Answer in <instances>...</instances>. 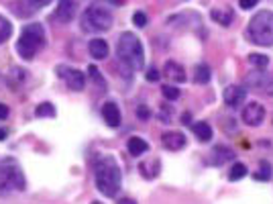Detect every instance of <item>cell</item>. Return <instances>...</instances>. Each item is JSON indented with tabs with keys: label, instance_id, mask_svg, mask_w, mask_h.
<instances>
[{
	"label": "cell",
	"instance_id": "cell-34",
	"mask_svg": "<svg viewBox=\"0 0 273 204\" xmlns=\"http://www.w3.org/2000/svg\"><path fill=\"white\" fill-rule=\"evenodd\" d=\"M33 6H45V4H49L51 0H29Z\"/></svg>",
	"mask_w": 273,
	"mask_h": 204
},
{
	"label": "cell",
	"instance_id": "cell-29",
	"mask_svg": "<svg viewBox=\"0 0 273 204\" xmlns=\"http://www.w3.org/2000/svg\"><path fill=\"white\" fill-rule=\"evenodd\" d=\"M136 117H139L141 121H149V119H151V110H149L145 104H141V106L136 108Z\"/></svg>",
	"mask_w": 273,
	"mask_h": 204
},
{
	"label": "cell",
	"instance_id": "cell-4",
	"mask_svg": "<svg viewBox=\"0 0 273 204\" xmlns=\"http://www.w3.org/2000/svg\"><path fill=\"white\" fill-rule=\"evenodd\" d=\"M249 39L255 45L261 47H269L273 45V12L271 10H261L257 12L251 22H249V31H247Z\"/></svg>",
	"mask_w": 273,
	"mask_h": 204
},
{
	"label": "cell",
	"instance_id": "cell-2",
	"mask_svg": "<svg viewBox=\"0 0 273 204\" xmlns=\"http://www.w3.org/2000/svg\"><path fill=\"white\" fill-rule=\"evenodd\" d=\"M117 55L121 65L129 67L131 72H139L145 65V53H143V45L139 41V37L133 33H123L119 37V45H117Z\"/></svg>",
	"mask_w": 273,
	"mask_h": 204
},
{
	"label": "cell",
	"instance_id": "cell-32",
	"mask_svg": "<svg viewBox=\"0 0 273 204\" xmlns=\"http://www.w3.org/2000/svg\"><path fill=\"white\" fill-rule=\"evenodd\" d=\"M257 2H259V0H239L241 8H247V10H249V8H253V6L257 4Z\"/></svg>",
	"mask_w": 273,
	"mask_h": 204
},
{
	"label": "cell",
	"instance_id": "cell-15",
	"mask_svg": "<svg viewBox=\"0 0 273 204\" xmlns=\"http://www.w3.org/2000/svg\"><path fill=\"white\" fill-rule=\"evenodd\" d=\"M102 117H104L106 125L112 127V129H117L121 125V110H119V106L115 102H106L102 106Z\"/></svg>",
	"mask_w": 273,
	"mask_h": 204
},
{
	"label": "cell",
	"instance_id": "cell-14",
	"mask_svg": "<svg viewBox=\"0 0 273 204\" xmlns=\"http://www.w3.org/2000/svg\"><path fill=\"white\" fill-rule=\"evenodd\" d=\"M233 14H235V12H233V8H231V6H226V4L214 6V8H212V12H210L212 20H214V22H218V25H222V27H229V25H231Z\"/></svg>",
	"mask_w": 273,
	"mask_h": 204
},
{
	"label": "cell",
	"instance_id": "cell-9",
	"mask_svg": "<svg viewBox=\"0 0 273 204\" xmlns=\"http://www.w3.org/2000/svg\"><path fill=\"white\" fill-rule=\"evenodd\" d=\"M59 74L63 76L65 84H67L72 90H84V86H86V76H84L80 70H65V67H59Z\"/></svg>",
	"mask_w": 273,
	"mask_h": 204
},
{
	"label": "cell",
	"instance_id": "cell-21",
	"mask_svg": "<svg viewBox=\"0 0 273 204\" xmlns=\"http://www.w3.org/2000/svg\"><path fill=\"white\" fill-rule=\"evenodd\" d=\"M255 180H259V182L271 180V164H267L265 160H261L259 162V170L255 172Z\"/></svg>",
	"mask_w": 273,
	"mask_h": 204
},
{
	"label": "cell",
	"instance_id": "cell-12",
	"mask_svg": "<svg viewBox=\"0 0 273 204\" xmlns=\"http://www.w3.org/2000/svg\"><path fill=\"white\" fill-rule=\"evenodd\" d=\"M74 16H76V2L74 0H59L57 10H55V18L59 22H70Z\"/></svg>",
	"mask_w": 273,
	"mask_h": 204
},
{
	"label": "cell",
	"instance_id": "cell-35",
	"mask_svg": "<svg viewBox=\"0 0 273 204\" xmlns=\"http://www.w3.org/2000/svg\"><path fill=\"white\" fill-rule=\"evenodd\" d=\"M4 137H6V131H4V129H0V139H4Z\"/></svg>",
	"mask_w": 273,
	"mask_h": 204
},
{
	"label": "cell",
	"instance_id": "cell-25",
	"mask_svg": "<svg viewBox=\"0 0 273 204\" xmlns=\"http://www.w3.org/2000/svg\"><path fill=\"white\" fill-rule=\"evenodd\" d=\"M161 94H163V96H165L167 100H177L181 92H179V90H177L175 86H171V84H165V86L161 88Z\"/></svg>",
	"mask_w": 273,
	"mask_h": 204
},
{
	"label": "cell",
	"instance_id": "cell-10",
	"mask_svg": "<svg viewBox=\"0 0 273 204\" xmlns=\"http://www.w3.org/2000/svg\"><path fill=\"white\" fill-rule=\"evenodd\" d=\"M245 96H247V90H245L243 86H229V88L224 90V102H226V106H231V108H237L239 104H243Z\"/></svg>",
	"mask_w": 273,
	"mask_h": 204
},
{
	"label": "cell",
	"instance_id": "cell-7",
	"mask_svg": "<svg viewBox=\"0 0 273 204\" xmlns=\"http://www.w3.org/2000/svg\"><path fill=\"white\" fill-rule=\"evenodd\" d=\"M247 86L253 88V90H261V92L273 96V76L263 74V70H257L255 74H249L247 76Z\"/></svg>",
	"mask_w": 273,
	"mask_h": 204
},
{
	"label": "cell",
	"instance_id": "cell-20",
	"mask_svg": "<svg viewBox=\"0 0 273 204\" xmlns=\"http://www.w3.org/2000/svg\"><path fill=\"white\" fill-rule=\"evenodd\" d=\"M192 131H194V135L200 139V141H210L212 139V127L208 125V123H194L192 125Z\"/></svg>",
	"mask_w": 273,
	"mask_h": 204
},
{
	"label": "cell",
	"instance_id": "cell-18",
	"mask_svg": "<svg viewBox=\"0 0 273 204\" xmlns=\"http://www.w3.org/2000/svg\"><path fill=\"white\" fill-rule=\"evenodd\" d=\"M210 160H212V164H224V162H229V160H235V151L233 149H229V147H214L212 149V155H210Z\"/></svg>",
	"mask_w": 273,
	"mask_h": 204
},
{
	"label": "cell",
	"instance_id": "cell-17",
	"mask_svg": "<svg viewBox=\"0 0 273 204\" xmlns=\"http://www.w3.org/2000/svg\"><path fill=\"white\" fill-rule=\"evenodd\" d=\"M88 49H90V55L94 59H104L108 57V43L104 39H92L88 43Z\"/></svg>",
	"mask_w": 273,
	"mask_h": 204
},
{
	"label": "cell",
	"instance_id": "cell-27",
	"mask_svg": "<svg viewBox=\"0 0 273 204\" xmlns=\"http://www.w3.org/2000/svg\"><path fill=\"white\" fill-rule=\"evenodd\" d=\"M10 33H12L10 22H8L4 16H0V43H4V41L10 37Z\"/></svg>",
	"mask_w": 273,
	"mask_h": 204
},
{
	"label": "cell",
	"instance_id": "cell-13",
	"mask_svg": "<svg viewBox=\"0 0 273 204\" xmlns=\"http://www.w3.org/2000/svg\"><path fill=\"white\" fill-rule=\"evenodd\" d=\"M139 172H141V176H143V178L153 180V178H157V176H159V172H161V162H159L157 157L143 160V162L139 164Z\"/></svg>",
	"mask_w": 273,
	"mask_h": 204
},
{
	"label": "cell",
	"instance_id": "cell-1",
	"mask_svg": "<svg viewBox=\"0 0 273 204\" xmlns=\"http://www.w3.org/2000/svg\"><path fill=\"white\" fill-rule=\"evenodd\" d=\"M94 174H96V188L106 198H115L123 182V174L115 157H98L94 164Z\"/></svg>",
	"mask_w": 273,
	"mask_h": 204
},
{
	"label": "cell",
	"instance_id": "cell-11",
	"mask_svg": "<svg viewBox=\"0 0 273 204\" xmlns=\"http://www.w3.org/2000/svg\"><path fill=\"white\" fill-rule=\"evenodd\" d=\"M161 141H163V145H165L169 151H179V149H181V147H186V143H188L186 135H184V133H177V131L163 133Z\"/></svg>",
	"mask_w": 273,
	"mask_h": 204
},
{
	"label": "cell",
	"instance_id": "cell-22",
	"mask_svg": "<svg viewBox=\"0 0 273 204\" xmlns=\"http://www.w3.org/2000/svg\"><path fill=\"white\" fill-rule=\"evenodd\" d=\"M194 78H196L198 84H208V82H210V67H208L206 63L196 65V70H194Z\"/></svg>",
	"mask_w": 273,
	"mask_h": 204
},
{
	"label": "cell",
	"instance_id": "cell-16",
	"mask_svg": "<svg viewBox=\"0 0 273 204\" xmlns=\"http://www.w3.org/2000/svg\"><path fill=\"white\" fill-rule=\"evenodd\" d=\"M163 74L165 78H169L171 82H186V70L177 63V61H165V67H163Z\"/></svg>",
	"mask_w": 273,
	"mask_h": 204
},
{
	"label": "cell",
	"instance_id": "cell-24",
	"mask_svg": "<svg viewBox=\"0 0 273 204\" xmlns=\"http://www.w3.org/2000/svg\"><path fill=\"white\" fill-rule=\"evenodd\" d=\"M35 115H37L39 119H43V117H49V119H53V117H55V106H53V104H49V102L37 104V108H35Z\"/></svg>",
	"mask_w": 273,
	"mask_h": 204
},
{
	"label": "cell",
	"instance_id": "cell-30",
	"mask_svg": "<svg viewBox=\"0 0 273 204\" xmlns=\"http://www.w3.org/2000/svg\"><path fill=\"white\" fill-rule=\"evenodd\" d=\"M133 22H135L136 27H145V25H147L145 12H135V14H133Z\"/></svg>",
	"mask_w": 273,
	"mask_h": 204
},
{
	"label": "cell",
	"instance_id": "cell-5",
	"mask_svg": "<svg viewBox=\"0 0 273 204\" xmlns=\"http://www.w3.org/2000/svg\"><path fill=\"white\" fill-rule=\"evenodd\" d=\"M45 45V31L41 25H27L22 29V35L18 39V45H16V51L22 59H33L35 53Z\"/></svg>",
	"mask_w": 273,
	"mask_h": 204
},
{
	"label": "cell",
	"instance_id": "cell-23",
	"mask_svg": "<svg viewBox=\"0 0 273 204\" xmlns=\"http://www.w3.org/2000/svg\"><path fill=\"white\" fill-rule=\"evenodd\" d=\"M249 61L257 70H267V65H269V57L267 55H261V53H251L249 55Z\"/></svg>",
	"mask_w": 273,
	"mask_h": 204
},
{
	"label": "cell",
	"instance_id": "cell-33",
	"mask_svg": "<svg viewBox=\"0 0 273 204\" xmlns=\"http://www.w3.org/2000/svg\"><path fill=\"white\" fill-rule=\"evenodd\" d=\"M10 115V110H8V106L6 104H0V119H6Z\"/></svg>",
	"mask_w": 273,
	"mask_h": 204
},
{
	"label": "cell",
	"instance_id": "cell-31",
	"mask_svg": "<svg viewBox=\"0 0 273 204\" xmlns=\"http://www.w3.org/2000/svg\"><path fill=\"white\" fill-rule=\"evenodd\" d=\"M147 80H149V82H159V72H157L155 67H151V70L147 72Z\"/></svg>",
	"mask_w": 273,
	"mask_h": 204
},
{
	"label": "cell",
	"instance_id": "cell-6",
	"mask_svg": "<svg viewBox=\"0 0 273 204\" xmlns=\"http://www.w3.org/2000/svg\"><path fill=\"white\" fill-rule=\"evenodd\" d=\"M22 188H25V176H22L20 166L10 157L0 162V190L12 192V190H22Z\"/></svg>",
	"mask_w": 273,
	"mask_h": 204
},
{
	"label": "cell",
	"instance_id": "cell-28",
	"mask_svg": "<svg viewBox=\"0 0 273 204\" xmlns=\"http://www.w3.org/2000/svg\"><path fill=\"white\" fill-rule=\"evenodd\" d=\"M88 72H90V74H92V76H94V78H92V80H94V82H96V84H98V86H100V88H106V84H104V82H102V76H100V74H98V70H96V67H94V65H90V67H88Z\"/></svg>",
	"mask_w": 273,
	"mask_h": 204
},
{
	"label": "cell",
	"instance_id": "cell-8",
	"mask_svg": "<svg viewBox=\"0 0 273 204\" xmlns=\"http://www.w3.org/2000/svg\"><path fill=\"white\" fill-rule=\"evenodd\" d=\"M263 119H265V108H263L259 102H251V104L245 106V110H243V121H245V125H249V127H259V125L263 123Z\"/></svg>",
	"mask_w": 273,
	"mask_h": 204
},
{
	"label": "cell",
	"instance_id": "cell-3",
	"mask_svg": "<svg viewBox=\"0 0 273 204\" xmlns=\"http://www.w3.org/2000/svg\"><path fill=\"white\" fill-rule=\"evenodd\" d=\"M80 22H82V29L86 33H102V31H108L110 29V25H112V12L102 2H94V4H90L84 10Z\"/></svg>",
	"mask_w": 273,
	"mask_h": 204
},
{
	"label": "cell",
	"instance_id": "cell-26",
	"mask_svg": "<svg viewBox=\"0 0 273 204\" xmlns=\"http://www.w3.org/2000/svg\"><path fill=\"white\" fill-rule=\"evenodd\" d=\"M247 176V166H243V164H235L233 166V170H231V180L235 182V180H243Z\"/></svg>",
	"mask_w": 273,
	"mask_h": 204
},
{
	"label": "cell",
	"instance_id": "cell-19",
	"mask_svg": "<svg viewBox=\"0 0 273 204\" xmlns=\"http://www.w3.org/2000/svg\"><path fill=\"white\" fill-rule=\"evenodd\" d=\"M127 147H129V153H131V155L139 157V155H143V153L149 149V143H147L145 139H141V137H131L129 143H127Z\"/></svg>",
	"mask_w": 273,
	"mask_h": 204
}]
</instances>
